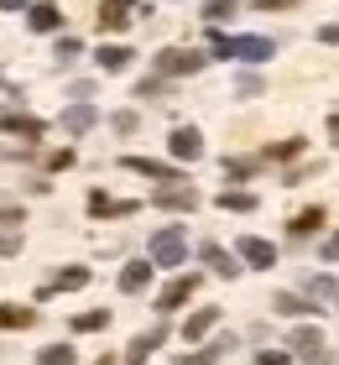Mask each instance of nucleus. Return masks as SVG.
Instances as JSON below:
<instances>
[{
	"label": "nucleus",
	"mask_w": 339,
	"mask_h": 365,
	"mask_svg": "<svg viewBox=\"0 0 339 365\" xmlns=\"http://www.w3.org/2000/svg\"><path fill=\"white\" fill-rule=\"evenodd\" d=\"M219 209H225V214H230V209H235V214H251V209H256V193H246V188L230 193V188H225V193H219Z\"/></svg>",
	"instance_id": "b1692460"
},
{
	"label": "nucleus",
	"mask_w": 339,
	"mask_h": 365,
	"mask_svg": "<svg viewBox=\"0 0 339 365\" xmlns=\"http://www.w3.org/2000/svg\"><path fill=\"white\" fill-rule=\"evenodd\" d=\"M308 292H318V303H324V313H329V303H334V277L324 272V277H313L308 282Z\"/></svg>",
	"instance_id": "c756f323"
},
{
	"label": "nucleus",
	"mask_w": 339,
	"mask_h": 365,
	"mask_svg": "<svg viewBox=\"0 0 339 365\" xmlns=\"http://www.w3.org/2000/svg\"><path fill=\"white\" fill-rule=\"evenodd\" d=\"M203 267H209L214 277H241V261H235L225 245H203Z\"/></svg>",
	"instance_id": "ddd939ff"
},
{
	"label": "nucleus",
	"mask_w": 339,
	"mask_h": 365,
	"mask_svg": "<svg viewBox=\"0 0 339 365\" xmlns=\"http://www.w3.org/2000/svg\"><path fill=\"white\" fill-rule=\"evenodd\" d=\"M79 53H84V42H79V37H58V63H74Z\"/></svg>",
	"instance_id": "2f4dec72"
},
{
	"label": "nucleus",
	"mask_w": 339,
	"mask_h": 365,
	"mask_svg": "<svg viewBox=\"0 0 339 365\" xmlns=\"http://www.w3.org/2000/svg\"><path fill=\"white\" fill-rule=\"evenodd\" d=\"M214 324H219V308H198V313H188V324H183V339H203Z\"/></svg>",
	"instance_id": "412c9836"
},
{
	"label": "nucleus",
	"mask_w": 339,
	"mask_h": 365,
	"mask_svg": "<svg viewBox=\"0 0 339 365\" xmlns=\"http://www.w3.org/2000/svg\"><path fill=\"white\" fill-rule=\"evenodd\" d=\"M26 21H31V31H58L63 26V11L53 6V0H42V6H31Z\"/></svg>",
	"instance_id": "aec40b11"
},
{
	"label": "nucleus",
	"mask_w": 339,
	"mask_h": 365,
	"mask_svg": "<svg viewBox=\"0 0 339 365\" xmlns=\"http://www.w3.org/2000/svg\"><path fill=\"white\" fill-rule=\"evenodd\" d=\"M74 360H79V355L68 350V344H47V350L37 355V365H74Z\"/></svg>",
	"instance_id": "cd10ccee"
},
{
	"label": "nucleus",
	"mask_w": 339,
	"mask_h": 365,
	"mask_svg": "<svg viewBox=\"0 0 339 365\" xmlns=\"http://www.w3.org/2000/svg\"><path fill=\"white\" fill-rule=\"evenodd\" d=\"M37 324V308H16V303H0V329H31Z\"/></svg>",
	"instance_id": "4be33fe9"
},
{
	"label": "nucleus",
	"mask_w": 339,
	"mask_h": 365,
	"mask_svg": "<svg viewBox=\"0 0 339 365\" xmlns=\"http://www.w3.org/2000/svg\"><path fill=\"white\" fill-rule=\"evenodd\" d=\"M21 251V230H6L0 225V256H16Z\"/></svg>",
	"instance_id": "7c9ffc66"
},
{
	"label": "nucleus",
	"mask_w": 339,
	"mask_h": 365,
	"mask_svg": "<svg viewBox=\"0 0 339 365\" xmlns=\"http://www.w3.org/2000/svg\"><path fill=\"white\" fill-rule=\"evenodd\" d=\"M298 152H303V136H287V141H277V146H266V157H277V162L298 157Z\"/></svg>",
	"instance_id": "c85d7f7f"
},
{
	"label": "nucleus",
	"mask_w": 339,
	"mask_h": 365,
	"mask_svg": "<svg viewBox=\"0 0 339 365\" xmlns=\"http://www.w3.org/2000/svg\"><path fill=\"white\" fill-rule=\"evenodd\" d=\"M225 350H235V339H214L209 350H193V355H178V365H219Z\"/></svg>",
	"instance_id": "6ab92c4d"
},
{
	"label": "nucleus",
	"mask_w": 339,
	"mask_h": 365,
	"mask_svg": "<svg viewBox=\"0 0 339 365\" xmlns=\"http://www.w3.org/2000/svg\"><path fill=\"white\" fill-rule=\"evenodd\" d=\"M99 365H115V360H99Z\"/></svg>",
	"instance_id": "ea45409f"
},
{
	"label": "nucleus",
	"mask_w": 339,
	"mask_h": 365,
	"mask_svg": "<svg viewBox=\"0 0 339 365\" xmlns=\"http://www.w3.org/2000/svg\"><path fill=\"white\" fill-rule=\"evenodd\" d=\"M256 365H293V360L277 355V350H261V355H256Z\"/></svg>",
	"instance_id": "4c0bfd02"
},
{
	"label": "nucleus",
	"mask_w": 339,
	"mask_h": 365,
	"mask_svg": "<svg viewBox=\"0 0 339 365\" xmlns=\"http://www.w3.org/2000/svg\"><path fill=\"white\" fill-rule=\"evenodd\" d=\"M167 152H173L178 162H198L203 157V136H198L193 125H178L173 136H167Z\"/></svg>",
	"instance_id": "0eeeda50"
},
{
	"label": "nucleus",
	"mask_w": 339,
	"mask_h": 365,
	"mask_svg": "<svg viewBox=\"0 0 339 365\" xmlns=\"http://www.w3.org/2000/svg\"><path fill=\"white\" fill-rule=\"evenodd\" d=\"M324 225H329V209H318V204H313V209H298L287 230H293V240H308L313 230H324Z\"/></svg>",
	"instance_id": "f8f14e48"
},
{
	"label": "nucleus",
	"mask_w": 339,
	"mask_h": 365,
	"mask_svg": "<svg viewBox=\"0 0 339 365\" xmlns=\"http://www.w3.org/2000/svg\"><path fill=\"white\" fill-rule=\"evenodd\" d=\"M131 58H136V53H131V47H121V42H105V47H99V53H94V63H99V68H105V73H121V68H126Z\"/></svg>",
	"instance_id": "dca6fc26"
},
{
	"label": "nucleus",
	"mask_w": 339,
	"mask_h": 365,
	"mask_svg": "<svg viewBox=\"0 0 339 365\" xmlns=\"http://www.w3.org/2000/svg\"><path fill=\"white\" fill-rule=\"evenodd\" d=\"M225 173H230V178H251V173H256V162H241V157L230 162V157H225Z\"/></svg>",
	"instance_id": "72a5a7b5"
},
{
	"label": "nucleus",
	"mask_w": 339,
	"mask_h": 365,
	"mask_svg": "<svg viewBox=\"0 0 339 365\" xmlns=\"http://www.w3.org/2000/svg\"><path fill=\"white\" fill-rule=\"evenodd\" d=\"M126 168L141 173V178H157V182H183L178 168H167V162H151V157H126Z\"/></svg>",
	"instance_id": "4468645a"
},
{
	"label": "nucleus",
	"mask_w": 339,
	"mask_h": 365,
	"mask_svg": "<svg viewBox=\"0 0 339 365\" xmlns=\"http://www.w3.org/2000/svg\"><path fill=\"white\" fill-rule=\"evenodd\" d=\"M203 63H209V58H203L198 47H162V53L151 58V68H157L162 78H178V73H198Z\"/></svg>",
	"instance_id": "7ed1b4c3"
},
{
	"label": "nucleus",
	"mask_w": 339,
	"mask_h": 365,
	"mask_svg": "<svg viewBox=\"0 0 339 365\" xmlns=\"http://www.w3.org/2000/svg\"><path fill=\"white\" fill-rule=\"evenodd\" d=\"M256 11H298V0H251Z\"/></svg>",
	"instance_id": "f704fd0d"
},
{
	"label": "nucleus",
	"mask_w": 339,
	"mask_h": 365,
	"mask_svg": "<svg viewBox=\"0 0 339 365\" xmlns=\"http://www.w3.org/2000/svg\"><path fill=\"white\" fill-rule=\"evenodd\" d=\"M271 313H287V319H298V313H313V303H303L298 292H277V297H271Z\"/></svg>",
	"instance_id": "393cba45"
},
{
	"label": "nucleus",
	"mask_w": 339,
	"mask_h": 365,
	"mask_svg": "<svg viewBox=\"0 0 339 365\" xmlns=\"http://www.w3.org/2000/svg\"><path fill=\"white\" fill-rule=\"evenodd\" d=\"M183 256H188V240H183L178 225H173V230H157L151 245H146V261H151V267H183Z\"/></svg>",
	"instance_id": "f03ea898"
},
{
	"label": "nucleus",
	"mask_w": 339,
	"mask_h": 365,
	"mask_svg": "<svg viewBox=\"0 0 339 365\" xmlns=\"http://www.w3.org/2000/svg\"><path fill=\"white\" fill-rule=\"evenodd\" d=\"M293 350L308 360V365H329V344L318 329H293Z\"/></svg>",
	"instance_id": "423d86ee"
},
{
	"label": "nucleus",
	"mask_w": 339,
	"mask_h": 365,
	"mask_svg": "<svg viewBox=\"0 0 339 365\" xmlns=\"http://www.w3.org/2000/svg\"><path fill=\"white\" fill-rule=\"evenodd\" d=\"M235 89H241V94H261V78L256 73H241V78H235Z\"/></svg>",
	"instance_id": "c9c22d12"
},
{
	"label": "nucleus",
	"mask_w": 339,
	"mask_h": 365,
	"mask_svg": "<svg viewBox=\"0 0 339 365\" xmlns=\"http://www.w3.org/2000/svg\"><path fill=\"white\" fill-rule=\"evenodd\" d=\"M214 58H246V63H266L277 58V42L271 37H225V31H209Z\"/></svg>",
	"instance_id": "f257e3e1"
},
{
	"label": "nucleus",
	"mask_w": 339,
	"mask_h": 365,
	"mask_svg": "<svg viewBox=\"0 0 339 365\" xmlns=\"http://www.w3.org/2000/svg\"><path fill=\"white\" fill-rule=\"evenodd\" d=\"M241 11V0H203V21H230Z\"/></svg>",
	"instance_id": "bb28decb"
},
{
	"label": "nucleus",
	"mask_w": 339,
	"mask_h": 365,
	"mask_svg": "<svg viewBox=\"0 0 339 365\" xmlns=\"http://www.w3.org/2000/svg\"><path fill=\"white\" fill-rule=\"evenodd\" d=\"M0 130H6V136L37 141V136H42V120H31V115H0Z\"/></svg>",
	"instance_id": "a211bd4d"
},
{
	"label": "nucleus",
	"mask_w": 339,
	"mask_h": 365,
	"mask_svg": "<svg viewBox=\"0 0 339 365\" xmlns=\"http://www.w3.org/2000/svg\"><path fill=\"white\" fill-rule=\"evenodd\" d=\"M99 120V110L89 105V99H79V105H68L63 110V130H68V136H84V130H89Z\"/></svg>",
	"instance_id": "9b49d317"
},
{
	"label": "nucleus",
	"mask_w": 339,
	"mask_h": 365,
	"mask_svg": "<svg viewBox=\"0 0 339 365\" xmlns=\"http://www.w3.org/2000/svg\"><path fill=\"white\" fill-rule=\"evenodd\" d=\"M162 339H167V329H151V334H136V339H131V350H126V365H141V360H146L151 350H157Z\"/></svg>",
	"instance_id": "f3484780"
},
{
	"label": "nucleus",
	"mask_w": 339,
	"mask_h": 365,
	"mask_svg": "<svg viewBox=\"0 0 339 365\" xmlns=\"http://www.w3.org/2000/svg\"><path fill=\"white\" fill-rule=\"evenodd\" d=\"M136 11H141L136 0H105V6H99V31H126Z\"/></svg>",
	"instance_id": "6e6552de"
},
{
	"label": "nucleus",
	"mask_w": 339,
	"mask_h": 365,
	"mask_svg": "<svg viewBox=\"0 0 339 365\" xmlns=\"http://www.w3.org/2000/svg\"><path fill=\"white\" fill-rule=\"evenodd\" d=\"M141 204H136V198H110V193H89V214L94 220H126V214H136Z\"/></svg>",
	"instance_id": "39448f33"
},
{
	"label": "nucleus",
	"mask_w": 339,
	"mask_h": 365,
	"mask_svg": "<svg viewBox=\"0 0 339 365\" xmlns=\"http://www.w3.org/2000/svg\"><path fill=\"white\" fill-rule=\"evenodd\" d=\"M21 6H31V0H0V11H21Z\"/></svg>",
	"instance_id": "58836bf2"
},
{
	"label": "nucleus",
	"mask_w": 339,
	"mask_h": 365,
	"mask_svg": "<svg viewBox=\"0 0 339 365\" xmlns=\"http://www.w3.org/2000/svg\"><path fill=\"white\" fill-rule=\"evenodd\" d=\"M235 251H241L251 267H277V245L271 240H261V235H246L241 245H235Z\"/></svg>",
	"instance_id": "9d476101"
},
{
	"label": "nucleus",
	"mask_w": 339,
	"mask_h": 365,
	"mask_svg": "<svg viewBox=\"0 0 339 365\" xmlns=\"http://www.w3.org/2000/svg\"><path fill=\"white\" fill-rule=\"evenodd\" d=\"M79 287H89V272H84V267H68V272H58V277L42 287V297H53V292H79Z\"/></svg>",
	"instance_id": "2eb2a0df"
},
{
	"label": "nucleus",
	"mask_w": 339,
	"mask_h": 365,
	"mask_svg": "<svg viewBox=\"0 0 339 365\" xmlns=\"http://www.w3.org/2000/svg\"><path fill=\"white\" fill-rule=\"evenodd\" d=\"M0 225H6V230H21L26 220H21V209H16V204H0Z\"/></svg>",
	"instance_id": "473e14b6"
},
{
	"label": "nucleus",
	"mask_w": 339,
	"mask_h": 365,
	"mask_svg": "<svg viewBox=\"0 0 339 365\" xmlns=\"http://www.w3.org/2000/svg\"><path fill=\"white\" fill-rule=\"evenodd\" d=\"M151 282V261H131V267L121 272V292H141Z\"/></svg>",
	"instance_id": "5701e85b"
},
{
	"label": "nucleus",
	"mask_w": 339,
	"mask_h": 365,
	"mask_svg": "<svg viewBox=\"0 0 339 365\" xmlns=\"http://www.w3.org/2000/svg\"><path fill=\"white\" fill-rule=\"evenodd\" d=\"M193 292H198V277L188 272V277H178V282H167V287H162V297H157V308H162V313H178V308L188 303Z\"/></svg>",
	"instance_id": "1a4fd4ad"
},
{
	"label": "nucleus",
	"mask_w": 339,
	"mask_h": 365,
	"mask_svg": "<svg viewBox=\"0 0 339 365\" xmlns=\"http://www.w3.org/2000/svg\"><path fill=\"white\" fill-rule=\"evenodd\" d=\"M47 168H58V173L74 168V152H68V146H63V152H53V157H47Z\"/></svg>",
	"instance_id": "e433bc0d"
},
{
	"label": "nucleus",
	"mask_w": 339,
	"mask_h": 365,
	"mask_svg": "<svg viewBox=\"0 0 339 365\" xmlns=\"http://www.w3.org/2000/svg\"><path fill=\"white\" fill-rule=\"evenodd\" d=\"M151 204H157V209H173V214H193L198 193L188 188V182H162V188L151 193Z\"/></svg>",
	"instance_id": "20e7f679"
},
{
	"label": "nucleus",
	"mask_w": 339,
	"mask_h": 365,
	"mask_svg": "<svg viewBox=\"0 0 339 365\" xmlns=\"http://www.w3.org/2000/svg\"><path fill=\"white\" fill-rule=\"evenodd\" d=\"M79 334H94V329H110V308H89V313H79L74 319Z\"/></svg>",
	"instance_id": "a878e982"
}]
</instances>
